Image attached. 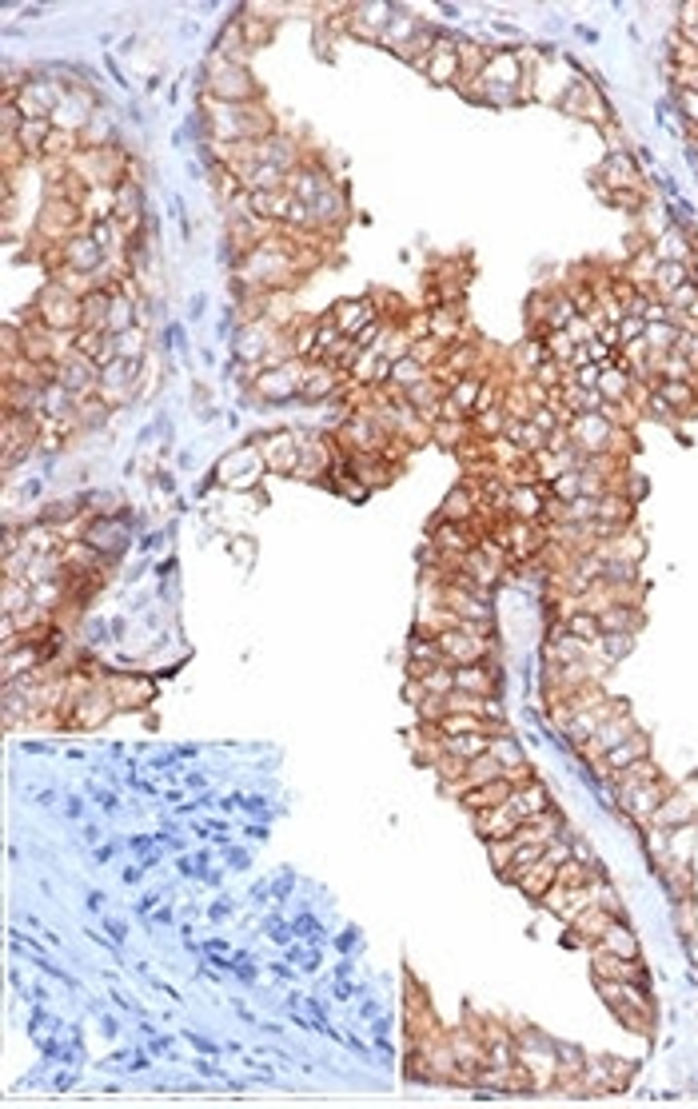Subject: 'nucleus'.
I'll list each match as a JSON object with an SVG mask.
<instances>
[{
	"label": "nucleus",
	"instance_id": "obj_12",
	"mask_svg": "<svg viewBox=\"0 0 698 1109\" xmlns=\"http://www.w3.org/2000/svg\"><path fill=\"white\" fill-rule=\"evenodd\" d=\"M663 778V770H659V762L655 758H639L635 766H627V770H619V774H611V790H615V802H623L627 794H635L639 786H651V782H659Z\"/></svg>",
	"mask_w": 698,
	"mask_h": 1109
},
{
	"label": "nucleus",
	"instance_id": "obj_9",
	"mask_svg": "<svg viewBox=\"0 0 698 1109\" xmlns=\"http://www.w3.org/2000/svg\"><path fill=\"white\" fill-rule=\"evenodd\" d=\"M591 966H595V978H611V982H647L639 958H619L603 946H591Z\"/></svg>",
	"mask_w": 698,
	"mask_h": 1109
},
{
	"label": "nucleus",
	"instance_id": "obj_21",
	"mask_svg": "<svg viewBox=\"0 0 698 1109\" xmlns=\"http://www.w3.org/2000/svg\"><path fill=\"white\" fill-rule=\"evenodd\" d=\"M455 691L495 699L499 695V679H495V671L487 663H467V667H455Z\"/></svg>",
	"mask_w": 698,
	"mask_h": 1109
},
{
	"label": "nucleus",
	"instance_id": "obj_6",
	"mask_svg": "<svg viewBox=\"0 0 698 1109\" xmlns=\"http://www.w3.org/2000/svg\"><path fill=\"white\" fill-rule=\"evenodd\" d=\"M260 471H268L264 459H260V451H256V447H240V451H232V455L216 467V479L228 483V487H252V483L260 479Z\"/></svg>",
	"mask_w": 698,
	"mask_h": 1109
},
{
	"label": "nucleus",
	"instance_id": "obj_36",
	"mask_svg": "<svg viewBox=\"0 0 698 1109\" xmlns=\"http://www.w3.org/2000/svg\"><path fill=\"white\" fill-rule=\"evenodd\" d=\"M132 324V300H124V292H112V316H108V336H124Z\"/></svg>",
	"mask_w": 698,
	"mask_h": 1109
},
{
	"label": "nucleus",
	"instance_id": "obj_1",
	"mask_svg": "<svg viewBox=\"0 0 698 1109\" xmlns=\"http://www.w3.org/2000/svg\"><path fill=\"white\" fill-rule=\"evenodd\" d=\"M32 320L40 324V328H48V332H80V320H84V308H80V296L76 292H68L64 284H48L40 296H36V304H32Z\"/></svg>",
	"mask_w": 698,
	"mask_h": 1109
},
{
	"label": "nucleus",
	"instance_id": "obj_23",
	"mask_svg": "<svg viewBox=\"0 0 698 1109\" xmlns=\"http://www.w3.org/2000/svg\"><path fill=\"white\" fill-rule=\"evenodd\" d=\"M639 627H643V607H635V603H615L599 615L603 635H639Z\"/></svg>",
	"mask_w": 698,
	"mask_h": 1109
},
{
	"label": "nucleus",
	"instance_id": "obj_15",
	"mask_svg": "<svg viewBox=\"0 0 698 1109\" xmlns=\"http://www.w3.org/2000/svg\"><path fill=\"white\" fill-rule=\"evenodd\" d=\"M667 790H671V782L667 778H659V782H651V786H639L635 794H627L619 806L635 818V822H643V826H651V814L659 810V802L667 798Z\"/></svg>",
	"mask_w": 698,
	"mask_h": 1109
},
{
	"label": "nucleus",
	"instance_id": "obj_18",
	"mask_svg": "<svg viewBox=\"0 0 698 1109\" xmlns=\"http://www.w3.org/2000/svg\"><path fill=\"white\" fill-rule=\"evenodd\" d=\"M104 559H112L116 551H124V539H128V527L120 519H104V515H92V527L84 535Z\"/></svg>",
	"mask_w": 698,
	"mask_h": 1109
},
{
	"label": "nucleus",
	"instance_id": "obj_10",
	"mask_svg": "<svg viewBox=\"0 0 698 1109\" xmlns=\"http://www.w3.org/2000/svg\"><path fill=\"white\" fill-rule=\"evenodd\" d=\"M427 336H431L435 344H443V348L463 344L467 336H463V316H459V308H451V304L427 308Z\"/></svg>",
	"mask_w": 698,
	"mask_h": 1109
},
{
	"label": "nucleus",
	"instance_id": "obj_5",
	"mask_svg": "<svg viewBox=\"0 0 698 1109\" xmlns=\"http://www.w3.org/2000/svg\"><path fill=\"white\" fill-rule=\"evenodd\" d=\"M639 758H651V739H647L643 731L627 735L619 746H611V750H607L599 762H591V766H595V774H603V782H611V774H619V770L635 766Z\"/></svg>",
	"mask_w": 698,
	"mask_h": 1109
},
{
	"label": "nucleus",
	"instance_id": "obj_37",
	"mask_svg": "<svg viewBox=\"0 0 698 1109\" xmlns=\"http://www.w3.org/2000/svg\"><path fill=\"white\" fill-rule=\"evenodd\" d=\"M515 850H519L515 834H511V838H491V842H487V858H491V866H495L499 874H507V870H511Z\"/></svg>",
	"mask_w": 698,
	"mask_h": 1109
},
{
	"label": "nucleus",
	"instance_id": "obj_31",
	"mask_svg": "<svg viewBox=\"0 0 698 1109\" xmlns=\"http://www.w3.org/2000/svg\"><path fill=\"white\" fill-rule=\"evenodd\" d=\"M595 946H603V950H611V954H619V958H639V938H635V930H631L623 918H615L611 930H607Z\"/></svg>",
	"mask_w": 698,
	"mask_h": 1109
},
{
	"label": "nucleus",
	"instance_id": "obj_7",
	"mask_svg": "<svg viewBox=\"0 0 698 1109\" xmlns=\"http://www.w3.org/2000/svg\"><path fill=\"white\" fill-rule=\"evenodd\" d=\"M635 731H639V727H635V715H631V711H623V715H615L611 723H603L591 739L583 742V746H579V754H583L587 762H599L611 746H619V742L627 739V735H635Z\"/></svg>",
	"mask_w": 698,
	"mask_h": 1109
},
{
	"label": "nucleus",
	"instance_id": "obj_29",
	"mask_svg": "<svg viewBox=\"0 0 698 1109\" xmlns=\"http://www.w3.org/2000/svg\"><path fill=\"white\" fill-rule=\"evenodd\" d=\"M691 280V268L683 264V260H663L659 256V268H655V280H651V292L659 296V300H667L675 288H683Z\"/></svg>",
	"mask_w": 698,
	"mask_h": 1109
},
{
	"label": "nucleus",
	"instance_id": "obj_38",
	"mask_svg": "<svg viewBox=\"0 0 698 1109\" xmlns=\"http://www.w3.org/2000/svg\"><path fill=\"white\" fill-rule=\"evenodd\" d=\"M491 754H495V758L503 762V774L527 762V754L519 750V742H515V739H507V735H495V739H491Z\"/></svg>",
	"mask_w": 698,
	"mask_h": 1109
},
{
	"label": "nucleus",
	"instance_id": "obj_24",
	"mask_svg": "<svg viewBox=\"0 0 698 1109\" xmlns=\"http://www.w3.org/2000/svg\"><path fill=\"white\" fill-rule=\"evenodd\" d=\"M104 683H108V695H112L116 711H136V707H144L152 699V683H144V679L116 675V679H104Z\"/></svg>",
	"mask_w": 698,
	"mask_h": 1109
},
{
	"label": "nucleus",
	"instance_id": "obj_3",
	"mask_svg": "<svg viewBox=\"0 0 698 1109\" xmlns=\"http://www.w3.org/2000/svg\"><path fill=\"white\" fill-rule=\"evenodd\" d=\"M304 371H308V360H288L284 368H256V375H252V395L264 399V403L296 399L300 387H304Z\"/></svg>",
	"mask_w": 698,
	"mask_h": 1109
},
{
	"label": "nucleus",
	"instance_id": "obj_25",
	"mask_svg": "<svg viewBox=\"0 0 698 1109\" xmlns=\"http://www.w3.org/2000/svg\"><path fill=\"white\" fill-rule=\"evenodd\" d=\"M511 782L507 778H495V782H483V786H471L467 794H459V802H463V810H471V814H479V810H491V806H503L507 798H511Z\"/></svg>",
	"mask_w": 698,
	"mask_h": 1109
},
{
	"label": "nucleus",
	"instance_id": "obj_13",
	"mask_svg": "<svg viewBox=\"0 0 698 1109\" xmlns=\"http://www.w3.org/2000/svg\"><path fill=\"white\" fill-rule=\"evenodd\" d=\"M615 918H619V914L607 910V906H587V910L571 922V942H575V946H595V942L611 930Z\"/></svg>",
	"mask_w": 698,
	"mask_h": 1109
},
{
	"label": "nucleus",
	"instance_id": "obj_14",
	"mask_svg": "<svg viewBox=\"0 0 698 1109\" xmlns=\"http://www.w3.org/2000/svg\"><path fill=\"white\" fill-rule=\"evenodd\" d=\"M551 491H543V483H515L511 499H507V519H539L543 523V503Z\"/></svg>",
	"mask_w": 698,
	"mask_h": 1109
},
{
	"label": "nucleus",
	"instance_id": "obj_22",
	"mask_svg": "<svg viewBox=\"0 0 698 1109\" xmlns=\"http://www.w3.org/2000/svg\"><path fill=\"white\" fill-rule=\"evenodd\" d=\"M328 316L336 320V328H340L344 336H351V340H355V336H359V332H363V328H367V324L375 320V304H371V300H340V304H336V308H332Z\"/></svg>",
	"mask_w": 698,
	"mask_h": 1109
},
{
	"label": "nucleus",
	"instance_id": "obj_30",
	"mask_svg": "<svg viewBox=\"0 0 698 1109\" xmlns=\"http://www.w3.org/2000/svg\"><path fill=\"white\" fill-rule=\"evenodd\" d=\"M491 739H495V735H483V731H475V735H443L439 746H443V754L471 762V758H479V754L491 750Z\"/></svg>",
	"mask_w": 698,
	"mask_h": 1109
},
{
	"label": "nucleus",
	"instance_id": "obj_20",
	"mask_svg": "<svg viewBox=\"0 0 698 1109\" xmlns=\"http://www.w3.org/2000/svg\"><path fill=\"white\" fill-rule=\"evenodd\" d=\"M639 188V168H635V156L627 152H615L607 164H603V192H635Z\"/></svg>",
	"mask_w": 698,
	"mask_h": 1109
},
{
	"label": "nucleus",
	"instance_id": "obj_17",
	"mask_svg": "<svg viewBox=\"0 0 698 1109\" xmlns=\"http://www.w3.org/2000/svg\"><path fill=\"white\" fill-rule=\"evenodd\" d=\"M563 834V814L559 810H543L539 818H527V822H519V830H515V842H531V846H551L555 838Z\"/></svg>",
	"mask_w": 698,
	"mask_h": 1109
},
{
	"label": "nucleus",
	"instance_id": "obj_35",
	"mask_svg": "<svg viewBox=\"0 0 698 1109\" xmlns=\"http://www.w3.org/2000/svg\"><path fill=\"white\" fill-rule=\"evenodd\" d=\"M559 623L571 631V635H579V639H587V643H595L603 631H599V615H591V611H571V615H559Z\"/></svg>",
	"mask_w": 698,
	"mask_h": 1109
},
{
	"label": "nucleus",
	"instance_id": "obj_2",
	"mask_svg": "<svg viewBox=\"0 0 698 1109\" xmlns=\"http://www.w3.org/2000/svg\"><path fill=\"white\" fill-rule=\"evenodd\" d=\"M256 80L248 76L244 64L228 60V56H212L208 60V96L212 100H224V104H252L256 100Z\"/></svg>",
	"mask_w": 698,
	"mask_h": 1109
},
{
	"label": "nucleus",
	"instance_id": "obj_34",
	"mask_svg": "<svg viewBox=\"0 0 698 1109\" xmlns=\"http://www.w3.org/2000/svg\"><path fill=\"white\" fill-rule=\"evenodd\" d=\"M52 128H56L52 120H24L20 132H16V140H20V148H24L28 156H44V144H48Z\"/></svg>",
	"mask_w": 698,
	"mask_h": 1109
},
{
	"label": "nucleus",
	"instance_id": "obj_32",
	"mask_svg": "<svg viewBox=\"0 0 698 1109\" xmlns=\"http://www.w3.org/2000/svg\"><path fill=\"white\" fill-rule=\"evenodd\" d=\"M631 383H635V375L623 368V364H611V368H603V379H599V395L607 399V403H627L631 399Z\"/></svg>",
	"mask_w": 698,
	"mask_h": 1109
},
{
	"label": "nucleus",
	"instance_id": "obj_40",
	"mask_svg": "<svg viewBox=\"0 0 698 1109\" xmlns=\"http://www.w3.org/2000/svg\"><path fill=\"white\" fill-rule=\"evenodd\" d=\"M615 332H619V344L643 340V336H647V320H643V316H623V320L615 324Z\"/></svg>",
	"mask_w": 698,
	"mask_h": 1109
},
{
	"label": "nucleus",
	"instance_id": "obj_42",
	"mask_svg": "<svg viewBox=\"0 0 698 1109\" xmlns=\"http://www.w3.org/2000/svg\"><path fill=\"white\" fill-rule=\"evenodd\" d=\"M607 1070H611V1086H615V1090H623L635 1066H631V1062H623V1058H607Z\"/></svg>",
	"mask_w": 698,
	"mask_h": 1109
},
{
	"label": "nucleus",
	"instance_id": "obj_39",
	"mask_svg": "<svg viewBox=\"0 0 698 1109\" xmlns=\"http://www.w3.org/2000/svg\"><path fill=\"white\" fill-rule=\"evenodd\" d=\"M551 495H555V499H563V503L579 499V495H583V471H579V467L563 471V475H559V479L551 483Z\"/></svg>",
	"mask_w": 698,
	"mask_h": 1109
},
{
	"label": "nucleus",
	"instance_id": "obj_41",
	"mask_svg": "<svg viewBox=\"0 0 698 1109\" xmlns=\"http://www.w3.org/2000/svg\"><path fill=\"white\" fill-rule=\"evenodd\" d=\"M567 375H571V379H575L579 387H587V391H599V379H603V368H599V364H583V368L567 371Z\"/></svg>",
	"mask_w": 698,
	"mask_h": 1109
},
{
	"label": "nucleus",
	"instance_id": "obj_11",
	"mask_svg": "<svg viewBox=\"0 0 698 1109\" xmlns=\"http://www.w3.org/2000/svg\"><path fill=\"white\" fill-rule=\"evenodd\" d=\"M691 822H695V802H691L683 790H675V786H671V790H667V798L659 802V810L651 814V826L671 834V830L691 826Z\"/></svg>",
	"mask_w": 698,
	"mask_h": 1109
},
{
	"label": "nucleus",
	"instance_id": "obj_33",
	"mask_svg": "<svg viewBox=\"0 0 698 1109\" xmlns=\"http://www.w3.org/2000/svg\"><path fill=\"white\" fill-rule=\"evenodd\" d=\"M423 24H419V16H411V12H395L391 16V24H387V32H383V44L391 48V52H403L411 40H415V32H419Z\"/></svg>",
	"mask_w": 698,
	"mask_h": 1109
},
{
	"label": "nucleus",
	"instance_id": "obj_16",
	"mask_svg": "<svg viewBox=\"0 0 698 1109\" xmlns=\"http://www.w3.org/2000/svg\"><path fill=\"white\" fill-rule=\"evenodd\" d=\"M475 818V834L483 838V842H491V838H511L515 830H519V814L503 802V806H491V810H479V814H471Z\"/></svg>",
	"mask_w": 698,
	"mask_h": 1109
},
{
	"label": "nucleus",
	"instance_id": "obj_26",
	"mask_svg": "<svg viewBox=\"0 0 698 1109\" xmlns=\"http://www.w3.org/2000/svg\"><path fill=\"white\" fill-rule=\"evenodd\" d=\"M507 806L519 814V822H527V818H539L543 810H551V798H547V786H543V782H527V786H515V790H511Z\"/></svg>",
	"mask_w": 698,
	"mask_h": 1109
},
{
	"label": "nucleus",
	"instance_id": "obj_27",
	"mask_svg": "<svg viewBox=\"0 0 698 1109\" xmlns=\"http://www.w3.org/2000/svg\"><path fill=\"white\" fill-rule=\"evenodd\" d=\"M551 356H547V344H543V336H527L515 352H511V371H515V379H531L535 371H539V364H547Z\"/></svg>",
	"mask_w": 698,
	"mask_h": 1109
},
{
	"label": "nucleus",
	"instance_id": "obj_28",
	"mask_svg": "<svg viewBox=\"0 0 698 1109\" xmlns=\"http://www.w3.org/2000/svg\"><path fill=\"white\" fill-rule=\"evenodd\" d=\"M483 383H487V375L483 371H475V375H463V379H455L451 387H447V403L451 407H459L467 419L475 415V407H479V395H483Z\"/></svg>",
	"mask_w": 698,
	"mask_h": 1109
},
{
	"label": "nucleus",
	"instance_id": "obj_8",
	"mask_svg": "<svg viewBox=\"0 0 698 1109\" xmlns=\"http://www.w3.org/2000/svg\"><path fill=\"white\" fill-rule=\"evenodd\" d=\"M423 76H427L431 84H459V76H463L459 40H443V36H439V44L431 48V56H427V64H423Z\"/></svg>",
	"mask_w": 698,
	"mask_h": 1109
},
{
	"label": "nucleus",
	"instance_id": "obj_19",
	"mask_svg": "<svg viewBox=\"0 0 698 1109\" xmlns=\"http://www.w3.org/2000/svg\"><path fill=\"white\" fill-rule=\"evenodd\" d=\"M555 870H559V866H555V862H551V858L543 854L539 862H531L527 870H519V874H515L511 882H515V886H519V890H523V894H527L531 902H543V894H547V890L555 886Z\"/></svg>",
	"mask_w": 698,
	"mask_h": 1109
},
{
	"label": "nucleus",
	"instance_id": "obj_4",
	"mask_svg": "<svg viewBox=\"0 0 698 1109\" xmlns=\"http://www.w3.org/2000/svg\"><path fill=\"white\" fill-rule=\"evenodd\" d=\"M256 451H260L268 471L296 475V467H300V431H268V435H260Z\"/></svg>",
	"mask_w": 698,
	"mask_h": 1109
}]
</instances>
